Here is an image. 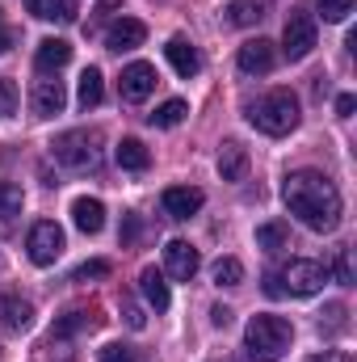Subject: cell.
Returning a JSON list of instances; mask_svg holds the SVG:
<instances>
[{
    "instance_id": "6da1fadb",
    "label": "cell",
    "mask_w": 357,
    "mask_h": 362,
    "mask_svg": "<svg viewBox=\"0 0 357 362\" xmlns=\"http://www.w3.org/2000/svg\"><path fill=\"white\" fill-rule=\"evenodd\" d=\"M282 198H286V211L303 228H311V232H337V223H341V189L324 173H315V169L290 173L286 185H282Z\"/></svg>"
},
{
    "instance_id": "7a4b0ae2",
    "label": "cell",
    "mask_w": 357,
    "mask_h": 362,
    "mask_svg": "<svg viewBox=\"0 0 357 362\" xmlns=\"http://www.w3.org/2000/svg\"><path fill=\"white\" fill-rule=\"evenodd\" d=\"M248 122L261 131V135H290L298 127V97L290 89H273L265 93L257 105H248Z\"/></svg>"
},
{
    "instance_id": "3957f363",
    "label": "cell",
    "mask_w": 357,
    "mask_h": 362,
    "mask_svg": "<svg viewBox=\"0 0 357 362\" xmlns=\"http://www.w3.org/2000/svg\"><path fill=\"white\" fill-rule=\"evenodd\" d=\"M290 341H294V329H290V320H282V316H253L248 329H244V350L257 362L282 358V354L290 350Z\"/></svg>"
},
{
    "instance_id": "277c9868",
    "label": "cell",
    "mask_w": 357,
    "mask_h": 362,
    "mask_svg": "<svg viewBox=\"0 0 357 362\" xmlns=\"http://www.w3.org/2000/svg\"><path fill=\"white\" fill-rule=\"evenodd\" d=\"M51 156H55V165H63L72 173H85V169H97L101 165L97 135H89V131H63V135H55Z\"/></svg>"
},
{
    "instance_id": "5b68a950",
    "label": "cell",
    "mask_w": 357,
    "mask_h": 362,
    "mask_svg": "<svg viewBox=\"0 0 357 362\" xmlns=\"http://www.w3.org/2000/svg\"><path fill=\"white\" fill-rule=\"evenodd\" d=\"M324 282H328V266L324 262H311V257H294L286 270L277 274V291L282 295H298V299L320 295Z\"/></svg>"
},
{
    "instance_id": "8992f818",
    "label": "cell",
    "mask_w": 357,
    "mask_h": 362,
    "mask_svg": "<svg viewBox=\"0 0 357 362\" xmlns=\"http://www.w3.org/2000/svg\"><path fill=\"white\" fill-rule=\"evenodd\" d=\"M311 51H315V17L303 13V8H294V13L286 17V30H282V55H286L290 64H298V59H307Z\"/></svg>"
},
{
    "instance_id": "52a82bcc",
    "label": "cell",
    "mask_w": 357,
    "mask_h": 362,
    "mask_svg": "<svg viewBox=\"0 0 357 362\" xmlns=\"http://www.w3.org/2000/svg\"><path fill=\"white\" fill-rule=\"evenodd\" d=\"M25 253H30L34 266L59 262V253H63V228H59L55 219H38V223L30 228V236H25Z\"/></svg>"
},
{
    "instance_id": "ba28073f",
    "label": "cell",
    "mask_w": 357,
    "mask_h": 362,
    "mask_svg": "<svg viewBox=\"0 0 357 362\" xmlns=\"http://www.w3.org/2000/svg\"><path fill=\"white\" fill-rule=\"evenodd\" d=\"M118 89H122V101H131V105L147 101V97L156 93V68H152V64H143V59L126 64V68H122V81H118Z\"/></svg>"
},
{
    "instance_id": "9c48e42d",
    "label": "cell",
    "mask_w": 357,
    "mask_h": 362,
    "mask_svg": "<svg viewBox=\"0 0 357 362\" xmlns=\"http://www.w3.org/2000/svg\"><path fill=\"white\" fill-rule=\"evenodd\" d=\"M236 64H240V72H244V76H269V72H273V64H277V51H273V42H269V38H253V42H244V47H240Z\"/></svg>"
},
{
    "instance_id": "30bf717a",
    "label": "cell",
    "mask_w": 357,
    "mask_h": 362,
    "mask_svg": "<svg viewBox=\"0 0 357 362\" xmlns=\"http://www.w3.org/2000/svg\"><path fill=\"white\" fill-rule=\"evenodd\" d=\"M0 325L8 333H25L34 325V303L21 299V295H13V291H0Z\"/></svg>"
},
{
    "instance_id": "8fae6325",
    "label": "cell",
    "mask_w": 357,
    "mask_h": 362,
    "mask_svg": "<svg viewBox=\"0 0 357 362\" xmlns=\"http://www.w3.org/2000/svg\"><path fill=\"white\" fill-rule=\"evenodd\" d=\"M164 270L173 274L177 282H189L198 274V249L189 240H169L164 245Z\"/></svg>"
},
{
    "instance_id": "7c38bea8",
    "label": "cell",
    "mask_w": 357,
    "mask_h": 362,
    "mask_svg": "<svg viewBox=\"0 0 357 362\" xmlns=\"http://www.w3.org/2000/svg\"><path fill=\"white\" fill-rule=\"evenodd\" d=\"M34 114L38 118H55V114H63V105H68V89H63V81H38L34 85Z\"/></svg>"
},
{
    "instance_id": "4fadbf2b",
    "label": "cell",
    "mask_w": 357,
    "mask_h": 362,
    "mask_svg": "<svg viewBox=\"0 0 357 362\" xmlns=\"http://www.w3.org/2000/svg\"><path fill=\"white\" fill-rule=\"evenodd\" d=\"M160 202H164V211H169L173 219H189V215H198V211H202L206 194H202V189H193V185H169Z\"/></svg>"
},
{
    "instance_id": "5bb4252c",
    "label": "cell",
    "mask_w": 357,
    "mask_h": 362,
    "mask_svg": "<svg viewBox=\"0 0 357 362\" xmlns=\"http://www.w3.org/2000/svg\"><path fill=\"white\" fill-rule=\"evenodd\" d=\"M143 38H147V25L143 21H135V17H122V21H114L109 25V34H105V47L109 51H135V47H143Z\"/></svg>"
},
{
    "instance_id": "9a60e30c",
    "label": "cell",
    "mask_w": 357,
    "mask_h": 362,
    "mask_svg": "<svg viewBox=\"0 0 357 362\" xmlns=\"http://www.w3.org/2000/svg\"><path fill=\"white\" fill-rule=\"evenodd\" d=\"M164 55H169V64H173V72H177L181 81H189V76L202 72V55H198V47L189 38H169Z\"/></svg>"
},
{
    "instance_id": "2e32d148",
    "label": "cell",
    "mask_w": 357,
    "mask_h": 362,
    "mask_svg": "<svg viewBox=\"0 0 357 362\" xmlns=\"http://www.w3.org/2000/svg\"><path fill=\"white\" fill-rule=\"evenodd\" d=\"M68 59H72V47H68L63 38H42V42H38V51H34V68H38L42 76H51V72L68 68Z\"/></svg>"
},
{
    "instance_id": "e0dca14e",
    "label": "cell",
    "mask_w": 357,
    "mask_h": 362,
    "mask_svg": "<svg viewBox=\"0 0 357 362\" xmlns=\"http://www.w3.org/2000/svg\"><path fill=\"white\" fill-rule=\"evenodd\" d=\"M139 295H143L147 308H156V312H169V303H173L169 282H164V274L156 270V266H147V270L139 274Z\"/></svg>"
},
{
    "instance_id": "ac0fdd59",
    "label": "cell",
    "mask_w": 357,
    "mask_h": 362,
    "mask_svg": "<svg viewBox=\"0 0 357 362\" xmlns=\"http://www.w3.org/2000/svg\"><path fill=\"white\" fill-rule=\"evenodd\" d=\"M72 223H76L85 236H97V232L105 228V206H101V198H76V202H72Z\"/></svg>"
},
{
    "instance_id": "d6986e66",
    "label": "cell",
    "mask_w": 357,
    "mask_h": 362,
    "mask_svg": "<svg viewBox=\"0 0 357 362\" xmlns=\"http://www.w3.org/2000/svg\"><path fill=\"white\" fill-rule=\"evenodd\" d=\"M269 4L273 0H231L227 4V21L240 25V30H248V25H257V21L269 17Z\"/></svg>"
},
{
    "instance_id": "ffe728a7",
    "label": "cell",
    "mask_w": 357,
    "mask_h": 362,
    "mask_svg": "<svg viewBox=\"0 0 357 362\" xmlns=\"http://www.w3.org/2000/svg\"><path fill=\"white\" fill-rule=\"evenodd\" d=\"M244 173H248V148L223 144V148H219V177L223 181H244Z\"/></svg>"
},
{
    "instance_id": "44dd1931",
    "label": "cell",
    "mask_w": 357,
    "mask_h": 362,
    "mask_svg": "<svg viewBox=\"0 0 357 362\" xmlns=\"http://www.w3.org/2000/svg\"><path fill=\"white\" fill-rule=\"evenodd\" d=\"M114 160H118L126 173H143V169L152 165V152H147L139 139H122V144L114 148Z\"/></svg>"
},
{
    "instance_id": "7402d4cb",
    "label": "cell",
    "mask_w": 357,
    "mask_h": 362,
    "mask_svg": "<svg viewBox=\"0 0 357 362\" xmlns=\"http://www.w3.org/2000/svg\"><path fill=\"white\" fill-rule=\"evenodd\" d=\"M101 320L92 316V312H63L59 320H55V329H51V341H63V337H76V333H85V329H97Z\"/></svg>"
},
{
    "instance_id": "603a6c76",
    "label": "cell",
    "mask_w": 357,
    "mask_h": 362,
    "mask_svg": "<svg viewBox=\"0 0 357 362\" xmlns=\"http://www.w3.org/2000/svg\"><path fill=\"white\" fill-rule=\"evenodd\" d=\"M25 8L38 17V21H72L76 13L68 8V0H25Z\"/></svg>"
},
{
    "instance_id": "cb8c5ba5",
    "label": "cell",
    "mask_w": 357,
    "mask_h": 362,
    "mask_svg": "<svg viewBox=\"0 0 357 362\" xmlns=\"http://www.w3.org/2000/svg\"><path fill=\"white\" fill-rule=\"evenodd\" d=\"M80 105L92 110V105H101V97H105V81H101V72L97 68H85V76H80Z\"/></svg>"
},
{
    "instance_id": "d4e9b609",
    "label": "cell",
    "mask_w": 357,
    "mask_h": 362,
    "mask_svg": "<svg viewBox=\"0 0 357 362\" xmlns=\"http://www.w3.org/2000/svg\"><path fill=\"white\" fill-rule=\"evenodd\" d=\"M286 240H290L286 223H261V228H257V249H265V253L286 249Z\"/></svg>"
},
{
    "instance_id": "484cf974",
    "label": "cell",
    "mask_w": 357,
    "mask_h": 362,
    "mask_svg": "<svg viewBox=\"0 0 357 362\" xmlns=\"http://www.w3.org/2000/svg\"><path fill=\"white\" fill-rule=\"evenodd\" d=\"M210 278H214V286H240V282H244V266H240L236 257H219L214 270H210Z\"/></svg>"
},
{
    "instance_id": "4316f807",
    "label": "cell",
    "mask_w": 357,
    "mask_h": 362,
    "mask_svg": "<svg viewBox=\"0 0 357 362\" xmlns=\"http://www.w3.org/2000/svg\"><path fill=\"white\" fill-rule=\"evenodd\" d=\"M185 114H189V105H185L181 97H173V101H164V105L152 114V127H164V131H169V127L185 122Z\"/></svg>"
},
{
    "instance_id": "83f0119b",
    "label": "cell",
    "mask_w": 357,
    "mask_h": 362,
    "mask_svg": "<svg viewBox=\"0 0 357 362\" xmlns=\"http://www.w3.org/2000/svg\"><path fill=\"white\" fill-rule=\"evenodd\" d=\"M21 202H25L21 185H13V181H0V219H4V223H8L13 215H21Z\"/></svg>"
},
{
    "instance_id": "f1b7e54d",
    "label": "cell",
    "mask_w": 357,
    "mask_h": 362,
    "mask_svg": "<svg viewBox=\"0 0 357 362\" xmlns=\"http://www.w3.org/2000/svg\"><path fill=\"white\" fill-rule=\"evenodd\" d=\"M315 4H320V17H324V21H345V17L353 13L357 0H315Z\"/></svg>"
},
{
    "instance_id": "f546056e",
    "label": "cell",
    "mask_w": 357,
    "mask_h": 362,
    "mask_svg": "<svg viewBox=\"0 0 357 362\" xmlns=\"http://www.w3.org/2000/svg\"><path fill=\"white\" fill-rule=\"evenodd\" d=\"M13 114H17V85L0 76V118H13Z\"/></svg>"
},
{
    "instance_id": "4dcf8cb0",
    "label": "cell",
    "mask_w": 357,
    "mask_h": 362,
    "mask_svg": "<svg viewBox=\"0 0 357 362\" xmlns=\"http://www.w3.org/2000/svg\"><path fill=\"white\" fill-rule=\"evenodd\" d=\"M101 362H139L135 358V350L131 346H122V341H109V346H101V354H97Z\"/></svg>"
},
{
    "instance_id": "1f68e13d",
    "label": "cell",
    "mask_w": 357,
    "mask_h": 362,
    "mask_svg": "<svg viewBox=\"0 0 357 362\" xmlns=\"http://www.w3.org/2000/svg\"><path fill=\"white\" fill-rule=\"evenodd\" d=\"M109 270H114V266L97 257V262H85V266H76V274H72V282H89V278H105Z\"/></svg>"
},
{
    "instance_id": "d6a6232c",
    "label": "cell",
    "mask_w": 357,
    "mask_h": 362,
    "mask_svg": "<svg viewBox=\"0 0 357 362\" xmlns=\"http://www.w3.org/2000/svg\"><path fill=\"white\" fill-rule=\"evenodd\" d=\"M337 282L353 286V253L349 249H337Z\"/></svg>"
},
{
    "instance_id": "836d02e7",
    "label": "cell",
    "mask_w": 357,
    "mask_h": 362,
    "mask_svg": "<svg viewBox=\"0 0 357 362\" xmlns=\"http://www.w3.org/2000/svg\"><path fill=\"white\" fill-rule=\"evenodd\" d=\"M139 232H143L139 215H126V228H122V245H135V240H139Z\"/></svg>"
},
{
    "instance_id": "e575fe53",
    "label": "cell",
    "mask_w": 357,
    "mask_h": 362,
    "mask_svg": "<svg viewBox=\"0 0 357 362\" xmlns=\"http://www.w3.org/2000/svg\"><path fill=\"white\" fill-rule=\"evenodd\" d=\"M353 110H357V97L353 93H341V97H337V114H341V118H353Z\"/></svg>"
},
{
    "instance_id": "d590c367",
    "label": "cell",
    "mask_w": 357,
    "mask_h": 362,
    "mask_svg": "<svg viewBox=\"0 0 357 362\" xmlns=\"http://www.w3.org/2000/svg\"><path fill=\"white\" fill-rule=\"evenodd\" d=\"M122 316H126V325H131V329H143V325H147V316H143L135 303H126V308H122Z\"/></svg>"
},
{
    "instance_id": "8d00e7d4",
    "label": "cell",
    "mask_w": 357,
    "mask_h": 362,
    "mask_svg": "<svg viewBox=\"0 0 357 362\" xmlns=\"http://www.w3.org/2000/svg\"><path fill=\"white\" fill-rule=\"evenodd\" d=\"M231 316H236V312H231V308H223V303H214V308H210V320H214L219 329H227V325H231Z\"/></svg>"
},
{
    "instance_id": "74e56055",
    "label": "cell",
    "mask_w": 357,
    "mask_h": 362,
    "mask_svg": "<svg viewBox=\"0 0 357 362\" xmlns=\"http://www.w3.org/2000/svg\"><path fill=\"white\" fill-rule=\"evenodd\" d=\"M307 362H353V358L341 354V350H324V354H315V358H307Z\"/></svg>"
},
{
    "instance_id": "f35d334b",
    "label": "cell",
    "mask_w": 357,
    "mask_h": 362,
    "mask_svg": "<svg viewBox=\"0 0 357 362\" xmlns=\"http://www.w3.org/2000/svg\"><path fill=\"white\" fill-rule=\"evenodd\" d=\"M114 8H122V0H97V8H92V13H97V17H109Z\"/></svg>"
},
{
    "instance_id": "ab89813d",
    "label": "cell",
    "mask_w": 357,
    "mask_h": 362,
    "mask_svg": "<svg viewBox=\"0 0 357 362\" xmlns=\"http://www.w3.org/2000/svg\"><path fill=\"white\" fill-rule=\"evenodd\" d=\"M8 47H13V30L4 25V13H0V55H4Z\"/></svg>"
}]
</instances>
